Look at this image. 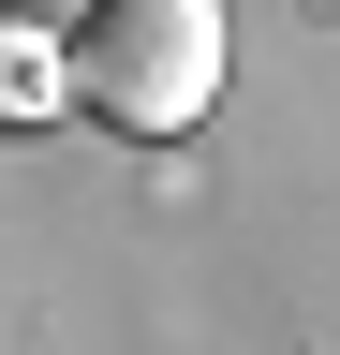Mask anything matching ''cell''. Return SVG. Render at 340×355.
Returning a JSON list of instances; mask_svg holds the SVG:
<instances>
[{"mask_svg":"<svg viewBox=\"0 0 340 355\" xmlns=\"http://www.w3.org/2000/svg\"><path fill=\"white\" fill-rule=\"evenodd\" d=\"M222 74H237L222 0H89L74 15V104L104 133H134V148H178L222 104Z\"/></svg>","mask_w":340,"mask_h":355,"instance_id":"6da1fadb","label":"cell"},{"mask_svg":"<svg viewBox=\"0 0 340 355\" xmlns=\"http://www.w3.org/2000/svg\"><path fill=\"white\" fill-rule=\"evenodd\" d=\"M45 119H74V30L0 15V133H45Z\"/></svg>","mask_w":340,"mask_h":355,"instance_id":"7a4b0ae2","label":"cell"}]
</instances>
